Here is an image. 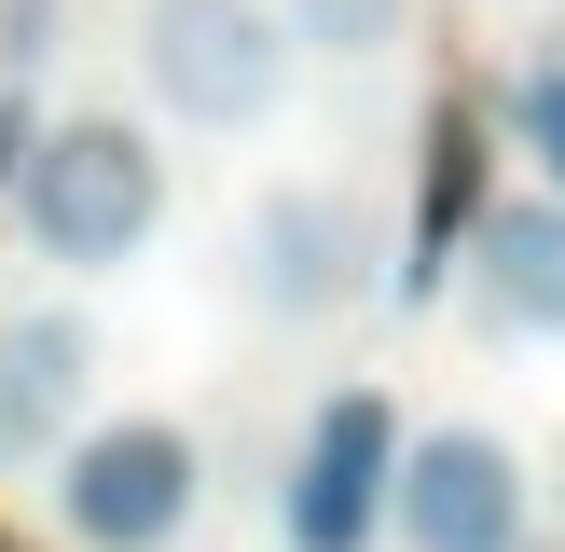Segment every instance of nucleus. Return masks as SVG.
I'll return each instance as SVG.
<instances>
[{
    "label": "nucleus",
    "instance_id": "1",
    "mask_svg": "<svg viewBox=\"0 0 565 552\" xmlns=\"http://www.w3.org/2000/svg\"><path fill=\"white\" fill-rule=\"evenodd\" d=\"M0 193H14L28 263H55V276H125L166 235V152L138 110H42L0 166Z\"/></svg>",
    "mask_w": 565,
    "mask_h": 552
},
{
    "label": "nucleus",
    "instance_id": "2",
    "mask_svg": "<svg viewBox=\"0 0 565 552\" xmlns=\"http://www.w3.org/2000/svg\"><path fill=\"white\" fill-rule=\"evenodd\" d=\"M125 55H138L152 125H180V138H263L290 110V70H303L276 0H138Z\"/></svg>",
    "mask_w": 565,
    "mask_h": 552
},
{
    "label": "nucleus",
    "instance_id": "3",
    "mask_svg": "<svg viewBox=\"0 0 565 552\" xmlns=\"http://www.w3.org/2000/svg\"><path fill=\"white\" fill-rule=\"evenodd\" d=\"M70 552H180L207 524V442L180 414H83L42 469Z\"/></svg>",
    "mask_w": 565,
    "mask_h": 552
},
{
    "label": "nucleus",
    "instance_id": "4",
    "mask_svg": "<svg viewBox=\"0 0 565 552\" xmlns=\"http://www.w3.org/2000/svg\"><path fill=\"white\" fill-rule=\"evenodd\" d=\"M386 539H401V552H524V539H539V469H524V442L483 428V414L401 428Z\"/></svg>",
    "mask_w": 565,
    "mask_h": 552
},
{
    "label": "nucleus",
    "instance_id": "5",
    "mask_svg": "<svg viewBox=\"0 0 565 552\" xmlns=\"http://www.w3.org/2000/svg\"><path fill=\"white\" fill-rule=\"evenodd\" d=\"M235 290H248V318H276V331L345 318V304L373 290V221H359V193L345 180H263L248 221H235Z\"/></svg>",
    "mask_w": 565,
    "mask_h": 552
},
{
    "label": "nucleus",
    "instance_id": "6",
    "mask_svg": "<svg viewBox=\"0 0 565 552\" xmlns=\"http://www.w3.org/2000/svg\"><path fill=\"white\" fill-rule=\"evenodd\" d=\"M386 469H401V401L386 386H331L303 414L290 469H276V539L290 552H373L386 539Z\"/></svg>",
    "mask_w": 565,
    "mask_h": 552
},
{
    "label": "nucleus",
    "instance_id": "7",
    "mask_svg": "<svg viewBox=\"0 0 565 552\" xmlns=\"http://www.w3.org/2000/svg\"><path fill=\"white\" fill-rule=\"evenodd\" d=\"M456 290L483 346H565V193H483L456 235Z\"/></svg>",
    "mask_w": 565,
    "mask_h": 552
},
{
    "label": "nucleus",
    "instance_id": "8",
    "mask_svg": "<svg viewBox=\"0 0 565 552\" xmlns=\"http://www.w3.org/2000/svg\"><path fill=\"white\" fill-rule=\"evenodd\" d=\"M97 414V318L83 304H0V469H55Z\"/></svg>",
    "mask_w": 565,
    "mask_h": 552
},
{
    "label": "nucleus",
    "instance_id": "9",
    "mask_svg": "<svg viewBox=\"0 0 565 552\" xmlns=\"http://www.w3.org/2000/svg\"><path fill=\"white\" fill-rule=\"evenodd\" d=\"M497 152L524 166V193H565V55L497 70Z\"/></svg>",
    "mask_w": 565,
    "mask_h": 552
},
{
    "label": "nucleus",
    "instance_id": "10",
    "mask_svg": "<svg viewBox=\"0 0 565 552\" xmlns=\"http://www.w3.org/2000/svg\"><path fill=\"white\" fill-rule=\"evenodd\" d=\"M276 28H290V55H331V70H359V55L401 42V0H276Z\"/></svg>",
    "mask_w": 565,
    "mask_h": 552
},
{
    "label": "nucleus",
    "instance_id": "11",
    "mask_svg": "<svg viewBox=\"0 0 565 552\" xmlns=\"http://www.w3.org/2000/svg\"><path fill=\"white\" fill-rule=\"evenodd\" d=\"M552 524H565V469H552Z\"/></svg>",
    "mask_w": 565,
    "mask_h": 552
},
{
    "label": "nucleus",
    "instance_id": "12",
    "mask_svg": "<svg viewBox=\"0 0 565 552\" xmlns=\"http://www.w3.org/2000/svg\"><path fill=\"white\" fill-rule=\"evenodd\" d=\"M539 55H565V28H552V42H539Z\"/></svg>",
    "mask_w": 565,
    "mask_h": 552
},
{
    "label": "nucleus",
    "instance_id": "13",
    "mask_svg": "<svg viewBox=\"0 0 565 552\" xmlns=\"http://www.w3.org/2000/svg\"><path fill=\"white\" fill-rule=\"evenodd\" d=\"M524 552H565V539H524Z\"/></svg>",
    "mask_w": 565,
    "mask_h": 552
}]
</instances>
